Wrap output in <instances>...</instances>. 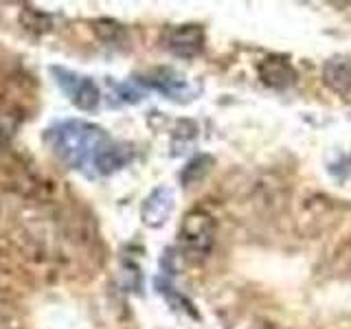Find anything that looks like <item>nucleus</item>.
Returning <instances> with one entry per match:
<instances>
[{"label": "nucleus", "instance_id": "9d476101", "mask_svg": "<svg viewBox=\"0 0 351 329\" xmlns=\"http://www.w3.org/2000/svg\"><path fill=\"white\" fill-rule=\"evenodd\" d=\"M213 156H208V154H197L195 158H191L189 162L184 164V169L180 173V180L184 186H195L200 184L208 173H211L213 169Z\"/></svg>", "mask_w": 351, "mask_h": 329}, {"label": "nucleus", "instance_id": "6e6552de", "mask_svg": "<svg viewBox=\"0 0 351 329\" xmlns=\"http://www.w3.org/2000/svg\"><path fill=\"white\" fill-rule=\"evenodd\" d=\"M323 82L336 95H351V58L338 55V58L327 60L323 66Z\"/></svg>", "mask_w": 351, "mask_h": 329}, {"label": "nucleus", "instance_id": "f257e3e1", "mask_svg": "<svg viewBox=\"0 0 351 329\" xmlns=\"http://www.w3.org/2000/svg\"><path fill=\"white\" fill-rule=\"evenodd\" d=\"M44 141L62 164L71 169H84L88 164H95L99 151L110 143V136L95 123L71 119L51 125L44 132Z\"/></svg>", "mask_w": 351, "mask_h": 329}, {"label": "nucleus", "instance_id": "f03ea898", "mask_svg": "<svg viewBox=\"0 0 351 329\" xmlns=\"http://www.w3.org/2000/svg\"><path fill=\"white\" fill-rule=\"evenodd\" d=\"M178 239H180V246L186 255L191 257H206L211 252L213 244H215V224H213V217L208 215L206 211H189L180 222L178 228Z\"/></svg>", "mask_w": 351, "mask_h": 329}, {"label": "nucleus", "instance_id": "20e7f679", "mask_svg": "<svg viewBox=\"0 0 351 329\" xmlns=\"http://www.w3.org/2000/svg\"><path fill=\"white\" fill-rule=\"evenodd\" d=\"M204 29L200 25H178L165 33V47L182 60L200 55L204 51Z\"/></svg>", "mask_w": 351, "mask_h": 329}, {"label": "nucleus", "instance_id": "9b49d317", "mask_svg": "<svg viewBox=\"0 0 351 329\" xmlns=\"http://www.w3.org/2000/svg\"><path fill=\"white\" fill-rule=\"evenodd\" d=\"M95 31H97V36L106 42H117L121 36H123V27L117 25V22H112V20H97Z\"/></svg>", "mask_w": 351, "mask_h": 329}, {"label": "nucleus", "instance_id": "1a4fd4ad", "mask_svg": "<svg viewBox=\"0 0 351 329\" xmlns=\"http://www.w3.org/2000/svg\"><path fill=\"white\" fill-rule=\"evenodd\" d=\"M132 156H134V149H132L130 145H125V143H114L110 141L108 145L99 151V156L95 158V164L93 167L99 171V173H112L121 167H125V164L132 160Z\"/></svg>", "mask_w": 351, "mask_h": 329}, {"label": "nucleus", "instance_id": "423d86ee", "mask_svg": "<svg viewBox=\"0 0 351 329\" xmlns=\"http://www.w3.org/2000/svg\"><path fill=\"white\" fill-rule=\"evenodd\" d=\"M143 84H147L149 88H154V90L167 95L169 99H176V101H180L182 97H191L193 95V88L189 86V82H186L180 73H176L171 69L152 71L149 75H145Z\"/></svg>", "mask_w": 351, "mask_h": 329}, {"label": "nucleus", "instance_id": "39448f33", "mask_svg": "<svg viewBox=\"0 0 351 329\" xmlns=\"http://www.w3.org/2000/svg\"><path fill=\"white\" fill-rule=\"evenodd\" d=\"M173 206H176V193L171 186L167 184H158L154 189L145 202L141 206V219L143 224L149 226V228H160L167 224V219L173 213Z\"/></svg>", "mask_w": 351, "mask_h": 329}, {"label": "nucleus", "instance_id": "0eeeda50", "mask_svg": "<svg viewBox=\"0 0 351 329\" xmlns=\"http://www.w3.org/2000/svg\"><path fill=\"white\" fill-rule=\"evenodd\" d=\"M259 80L270 86V88H277V90H283V88H288L294 84L296 80V73L292 69V64L285 60V58H279V55H272V58L263 60L259 64Z\"/></svg>", "mask_w": 351, "mask_h": 329}, {"label": "nucleus", "instance_id": "7ed1b4c3", "mask_svg": "<svg viewBox=\"0 0 351 329\" xmlns=\"http://www.w3.org/2000/svg\"><path fill=\"white\" fill-rule=\"evenodd\" d=\"M51 75L55 77V82H58V86L64 90V95L69 97L77 108L84 110V112L97 110L99 101H101V93H99V86L90 77L62 69V66H51Z\"/></svg>", "mask_w": 351, "mask_h": 329}]
</instances>
